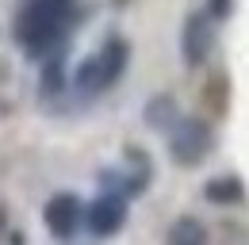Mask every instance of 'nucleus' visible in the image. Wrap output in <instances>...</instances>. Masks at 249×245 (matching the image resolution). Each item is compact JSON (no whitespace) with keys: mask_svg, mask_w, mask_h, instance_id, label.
Wrapping results in <instances>:
<instances>
[{"mask_svg":"<svg viewBox=\"0 0 249 245\" xmlns=\"http://www.w3.org/2000/svg\"><path fill=\"white\" fill-rule=\"evenodd\" d=\"M73 23V0H23L16 12V42L35 61L62 50V38Z\"/></svg>","mask_w":249,"mask_h":245,"instance_id":"1","label":"nucleus"},{"mask_svg":"<svg viewBox=\"0 0 249 245\" xmlns=\"http://www.w3.org/2000/svg\"><path fill=\"white\" fill-rule=\"evenodd\" d=\"M126 61H130V46H126L119 35H111L92 58H85L77 69H73V88L81 96H100L107 92L119 77H123Z\"/></svg>","mask_w":249,"mask_h":245,"instance_id":"2","label":"nucleus"},{"mask_svg":"<svg viewBox=\"0 0 249 245\" xmlns=\"http://www.w3.org/2000/svg\"><path fill=\"white\" fill-rule=\"evenodd\" d=\"M211 150H215V134L203 119H180L169 130V157L177 165H184V169L199 165Z\"/></svg>","mask_w":249,"mask_h":245,"instance_id":"3","label":"nucleus"},{"mask_svg":"<svg viewBox=\"0 0 249 245\" xmlns=\"http://www.w3.org/2000/svg\"><path fill=\"white\" fill-rule=\"evenodd\" d=\"M85 211H89V207H85L73 192H58V195L46 199L42 222H46V230H50L58 242H69V238H77V230L85 226Z\"/></svg>","mask_w":249,"mask_h":245,"instance_id":"4","label":"nucleus"},{"mask_svg":"<svg viewBox=\"0 0 249 245\" xmlns=\"http://www.w3.org/2000/svg\"><path fill=\"white\" fill-rule=\"evenodd\" d=\"M85 226L92 238H115L126 226V195L119 192H100L89 211H85Z\"/></svg>","mask_w":249,"mask_h":245,"instance_id":"5","label":"nucleus"},{"mask_svg":"<svg viewBox=\"0 0 249 245\" xmlns=\"http://www.w3.org/2000/svg\"><path fill=\"white\" fill-rule=\"evenodd\" d=\"M211 46H215V19L207 16V12H196V16H188L184 23V35H180V54H184V65H203L207 54H211Z\"/></svg>","mask_w":249,"mask_h":245,"instance_id":"6","label":"nucleus"},{"mask_svg":"<svg viewBox=\"0 0 249 245\" xmlns=\"http://www.w3.org/2000/svg\"><path fill=\"white\" fill-rule=\"evenodd\" d=\"M203 199L207 203H215V207H238L242 199H246V184L238 180V176H211V180L203 184Z\"/></svg>","mask_w":249,"mask_h":245,"instance_id":"7","label":"nucleus"},{"mask_svg":"<svg viewBox=\"0 0 249 245\" xmlns=\"http://www.w3.org/2000/svg\"><path fill=\"white\" fill-rule=\"evenodd\" d=\"M165 245H207V226H203L196 214H180V218L169 226Z\"/></svg>","mask_w":249,"mask_h":245,"instance_id":"8","label":"nucleus"},{"mask_svg":"<svg viewBox=\"0 0 249 245\" xmlns=\"http://www.w3.org/2000/svg\"><path fill=\"white\" fill-rule=\"evenodd\" d=\"M146 122L154 126V130H173L177 122H180V111H177V100L173 96H154L150 104H146Z\"/></svg>","mask_w":249,"mask_h":245,"instance_id":"9","label":"nucleus"},{"mask_svg":"<svg viewBox=\"0 0 249 245\" xmlns=\"http://www.w3.org/2000/svg\"><path fill=\"white\" fill-rule=\"evenodd\" d=\"M38 88H42V96H54V92L65 88V58H62V50L50 54V58H42V81H38Z\"/></svg>","mask_w":249,"mask_h":245,"instance_id":"10","label":"nucleus"},{"mask_svg":"<svg viewBox=\"0 0 249 245\" xmlns=\"http://www.w3.org/2000/svg\"><path fill=\"white\" fill-rule=\"evenodd\" d=\"M230 8H234V0H207V8H203V12L218 23V19H226V16H230Z\"/></svg>","mask_w":249,"mask_h":245,"instance_id":"11","label":"nucleus"},{"mask_svg":"<svg viewBox=\"0 0 249 245\" xmlns=\"http://www.w3.org/2000/svg\"><path fill=\"white\" fill-rule=\"evenodd\" d=\"M12 245H23V238H19V234H16V242H12Z\"/></svg>","mask_w":249,"mask_h":245,"instance_id":"12","label":"nucleus"}]
</instances>
